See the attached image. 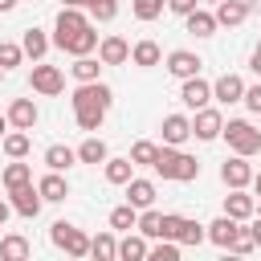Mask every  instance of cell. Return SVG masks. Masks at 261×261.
Returning a JSON list of instances; mask_svg holds the SVG:
<instances>
[{"instance_id": "83f0119b", "label": "cell", "mask_w": 261, "mask_h": 261, "mask_svg": "<svg viewBox=\"0 0 261 261\" xmlns=\"http://www.w3.org/2000/svg\"><path fill=\"white\" fill-rule=\"evenodd\" d=\"M135 228H139V232H143L147 241H159V237H163V212H159L155 204H151V208H143V212H139V224H135Z\"/></svg>"}, {"instance_id": "ab89813d", "label": "cell", "mask_w": 261, "mask_h": 261, "mask_svg": "<svg viewBox=\"0 0 261 261\" xmlns=\"http://www.w3.org/2000/svg\"><path fill=\"white\" fill-rule=\"evenodd\" d=\"M130 8H135V20H155L167 8V0H135Z\"/></svg>"}, {"instance_id": "cb8c5ba5", "label": "cell", "mask_w": 261, "mask_h": 261, "mask_svg": "<svg viewBox=\"0 0 261 261\" xmlns=\"http://www.w3.org/2000/svg\"><path fill=\"white\" fill-rule=\"evenodd\" d=\"M29 253H33L29 237H20V232H8V237H0V257H4V261H24Z\"/></svg>"}, {"instance_id": "7dc6e473", "label": "cell", "mask_w": 261, "mask_h": 261, "mask_svg": "<svg viewBox=\"0 0 261 261\" xmlns=\"http://www.w3.org/2000/svg\"><path fill=\"white\" fill-rule=\"evenodd\" d=\"M16 8V0H0V12H12Z\"/></svg>"}, {"instance_id": "f907efd6", "label": "cell", "mask_w": 261, "mask_h": 261, "mask_svg": "<svg viewBox=\"0 0 261 261\" xmlns=\"http://www.w3.org/2000/svg\"><path fill=\"white\" fill-rule=\"evenodd\" d=\"M65 4H77V8H82V0H65Z\"/></svg>"}, {"instance_id": "4fadbf2b", "label": "cell", "mask_w": 261, "mask_h": 261, "mask_svg": "<svg viewBox=\"0 0 261 261\" xmlns=\"http://www.w3.org/2000/svg\"><path fill=\"white\" fill-rule=\"evenodd\" d=\"M126 57H130V45H126V37L110 33V37H102V41H98V61H102V65H122Z\"/></svg>"}, {"instance_id": "681fc988", "label": "cell", "mask_w": 261, "mask_h": 261, "mask_svg": "<svg viewBox=\"0 0 261 261\" xmlns=\"http://www.w3.org/2000/svg\"><path fill=\"white\" fill-rule=\"evenodd\" d=\"M253 192L261 196V171H253Z\"/></svg>"}, {"instance_id": "7402d4cb", "label": "cell", "mask_w": 261, "mask_h": 261, "mask_svg": "<svg viewBox=\"0 0 261 261\" xmlns=\"http://www.w3.org/2000/svg\"><path fill=\"white\" fill-rule=\"evenodd\" d=\"M73 163H77V151H73V147H65V143H49V147H45V167L65 171V167H73Z\"/></svg>"}, {"instance_id": "f546056e", "label": "cell", "mask_w": 261, "mask_h": 261, "mask_svg": "<svg viewBox=\"0 0 261 261\" xmlns=\"http://www.w3.org/2000/svg\"><path fill=\"white\" fill-rule=\"evenodd\" d=\"M147 253H151V245H147V237H143V232H139V237H135V232H126V237L118 241V257H122V261H143Z\"/></svg>"}, {"instance_id": "4dcf8cb0", "label": "cell", "mask_w": 261, "mask_h": 261, "mask_svg": "<svg viewBox=\"0 0 261 261\" xmlns=\"http://www.w3.org/2000/svg\"><path fill=\"white\" fill-rule=\"evenodd\" d=\"M0 147H4V155H8V159H24L33 143H29V135H24L20 126H16V130H8V135L0 139Z\"/></svg>"}, {"instance_id": "7bdbcfd3", "label": "cell", "mask_w": 261, "mask_h": 261, "mask_svg": "<svg viewBox=\"0 0 261 261\" xmlns=\"http://www.w3.org/2000/svg\"><path fill=\"white\" fill-rule=\"evenodd\" d=\"M167 8H171L175 16H188L192 8H200V0H167Z\"/></svg>"}, {"instance_id": "5bb4252c", "label": "cell", "mask_w": 261, "mask_h": 261, "mask_svg": "<svg viewBox=\"0 0 261 261\" xmlns=\"http://www.w3.org/2000/svg\"><path fill=\"white\" fill-rule=\"evenodd\" d=\"M37 118H41V110H37V102H33V98H12V102H8V122H12V126L33 130V126H37Z\"/></svg>"}, {"instance_id": "836d02e7", "label": "cell", "mask_w": 261, "mask_h": 261, "mask_svg": "<svg viewBox=\"0 0 261 261\" xmlns=\"http://www.w3.org/2000/svg\"><path fill=\"white\" fill-rule=\"evenodd\" d=\"M69 73L77 77V82H98V73H102V65L90 57V53H82V57H73V65H69Z\"/></svg>"}, {"instance_id": "d590c367", "label": "cell", "mask_w": 261, "mask_h": 261, "mask_svg": "<svg viewBox=\"0 0 261 261\" xmlns=\"http://www.w3.org/2000/svg\"><path fill=\"white\" fill-rule=\"evenodd\" d=\"M82 8L90 12V20H114L118 0H82Z\"/></svg>"}, {"instance_id": "f6af8a7d", "label": "cell", "mask_w": 261, "mask_h": 261, "mask_svg": "<svg viewBox=\"0 0 261 261\" xmlns=\"http://www.w3.org/2000/svg\"><path fill=\"white\" fill-rule=\"evenodd\" d=\"M249 228H253V241L261 245V216H253V224H249Z\"/></svg>"}, {"instance_id": "7a4b0ae2", "label": "cell", "mask_w": 261, "mask_h": 261, "mask_svg": "<svg viewBox=\"0 0 261 261\" xmlns=\"http://www.w3.org/2000/svg\"><path fill=\"white\" fill-rule=\"evenodd\" d=\"M155 175H163V179H175V184H188V179H196L200 175V159L196 155H188V151H179V147H159V155H155Z\"/></svg>"}, {"instance_id": "8d00e7d4", "label": "cell", "mask_w": 261, "mask_h": 261, "mask_svg": "<svg viewBox=\"0 0 261 261\" xmlns=\"http://www.w3.org/2000/svg\"><path fill=\"white\" fill-rule=\"evenodd\" d=\"M155 155H159V143H151V139H139V143L130 147V163L151 167V163H155Z\"/></svg>"}, {"instance_id": "ffe728a7", "label": "cell", "mask_w": 261, "mask_h": 261, "mask_svg": "<svg viewBox=\"0 0 261 261\" xmlns=\"http://www.w3.org/2000/svg\"><path fill=\"white\" fill-rule=\"evenodd\" d=\"M249 8V0H216V24H245Z\"/></svg>"}, {"instance_id": "e575fe53", "label": "cell", "mask_w": 261, "mask_h": 261, "mask_svg": "<svg viewBox=\"0 0 261 261\" xmlns=\"http://www.w3.org/2000/svg\"><path fill=\"white\" fill-rule=\"evenodd\" d=\"M20 184H33V167L20 163V159H12L4 167V188H20Z\"/></svg>"}, {"instance_id": "1f68e13d", "label": "cell", "mask_w": 261, "mask_h": 261, "mask_svg": "<svg viewBox=\"0 0 261 261\" xmlns=\"http://www.w3.org/2000/svg\"><path fill=\"white\" fill-rule=\"evenodd\" d=\"M139 224V208L135 204H118V208H110V228L114 232H130Z\"/></svg>"}, {"instance_id": "60d3db41", "label": "cell", "mask_w": 261, "mask_h": 261, "mask_svg": "<svg viewBox=\"0 0 261 261\" xmlns=\"http://www.w3.org/2000/svg\"><path fill=\"white\" fill-rule=\"evenodd\" d=\"M20 57H24V45H16V41H0V65H4V69L20 65Z\"/></svg>"}, {"instance_id": "5b68a950", "label": "cell", "mask_w": 261, "mask_h": 261, "mask_svg": "<svg viewBox=\"0 0 261 261\" xmlns=\"http://www.w3.org/2000/svg\"><path fill=\"white\" fill-rule=\"evenodd\" d=\"M86 24H94V20H90V12H82L77 4H65V8L57 12V20H53V45L61 49V45H65L73 33H82Z\"/></svg>"}, {"instance_id": "6da1fadb", "label": "cell", "mask_w": 261, "mask_h": 261, "mask_svg": "<svg viewBox=\"0 0 261 261\" xmlns=\"http://www.w3.org/2000/svg\"><path fill=\"white\" fill-rule=\"evenodd\" d=\"M110 98H114V90H110L102 77H98V82H77V90H73V98H69L77 126H82V130H98L102 118H106V110H110Z\"/></svg>"}, {"instance_id": "f1b7e54d", "label": "cell", "mask_w": 261, "mask_h": 261, "mask_svg": "<svg viewBox=\"0 0 261 261\" xmlns=\"http://www.w3.org/2000/svg\"><path fill=\"white\" fill-rule=\"evenodd\" d=\"M90 257H98V261H114V257H118V241H114V228H106V232L90 237Z\"/></svg>"}, {"instance_id": "db71d44e", "label": "cell", "mask_w": 261, "mask_h": 261, "mask_svg": "<svg viewBox=\"0 0 261 261\" xmlns=\"http://www.w3.org/2000/svg\"><path fill=\"white\" fill-rule=\"evenodd\" d=\"M212 4H216V0H212Z\"/></svg>"}, {"instance_id": "ba28073f", "label": "cell", "mask_w": 261, "mask_h": 261, "mask_svg": "<svg viewBox=\"0 0 261 261\" xmlns=\"http://www.w3.org/2000/svg\"><path fill=\"white\" fill-rule=\"evenodd\" d=\"M179 102H184L188 110L208 106V102H212V82H204L200 73H196V77H184V86H179Z\"/></svg>"}, {"instance_id": "ee69618b", "label": "cell", "mask_w": 261, "mask_h": 261, "mask_svg": "<svg viewBox=\"0 0 261 261\" xmlns=\"http://www.w3.org/2000/svg\"><path fill=\"white\" fill-rule=\"evenodd\" d=\"M249 69H253V73H261V45L253 49V57H249Z\"/></svg>"}, {"instance_id": "8fae6325", "label": "cell", "mask_w": 261, "mask_h": 261, "mask_svg": "<svg viewBox=\"0 0 261 261\" xmlns=\"http://www.w3.org/2000/svg\"><path fill=\"white\" fill-rule=\"evenodd\" d=\"M200 65H204V61H200V53H192V49H171V53H167V73L179 77V82H184V77H196Z\"/></svg>"}, {"instance_id": "74e56055", "label": "cell", "mask_w": 261, "mask_h": 261, "mask_svg": "<svg viewBox=\"0 0 261 261\" xmlns=\"http://www.w3.org/2000/svg\"><path fill=\"white\" fill-rule=\"evenodd\" d=\"M253 249H257V241H253V228H241V224H237V232H232V241H228V253L245 257V253H253Z\"/></svg>"}, {"instance_id": "e0dca14e", "label": "cell", "mask_w": 261, "mask_h": 261, "mask_svg": "<svg viewBox=\"0 0 261 261\" xmlns=\"http://www.w3.org/2000/svg\"><path fill=\"white\" fill-rule=\"evenodd\" d=\"M102 175H106V184H114V188H126V179L135 175V163H130V155L122 159V155H110L106 163H102Z\"/></svg>"}, {"instance_id": "4316f807", "label": "cell", "mask_w": 261, "mask_h": 261, "mask_svg": "<svg viewBox=\"0 0 261 261\" xmlns=\"http://www.w3.org/2000/svg\"><path fill=\"white\" fill-rule=\"evenodd\" d=\"M130 61L143 65V69H151V65L163 61V49H159L155 41H135V45H130Z\"/></svg>"}, {"instance_id": "9a60e30c", "label": "cell", "mask_w": 261, "mask_h": 261, "mask_svg": "<svg viewBox=\"0 0 261 261\" xmlns=\"http://www.w3.org/2000/svg\"><path fill=\"white\" fill-rule=\"evenodd\" d=\"M212 98L216 102H241L245 98V77L241 73H220L212 82Z\"/></svg>"}, {"instance_id": "c3c4849f", "label": "cell", "mask_w": 261, "mask_h": 261, "mask_svg": "<svg viewBox=\"0 0 261 261\" xmlns=\"http://www.w3.org/2000/svg\"><path fill=\"white\" fill-rule=\"evenodd\" d=\"M12 122H8V114H0V139H4V130H8Z\"/></svg>"}, {"instance_id": "44dd1931", "label": "cell", "mask_w": 261, "mask_h": 261, "mask_svg": "<svg viewBox=\"0 0 261 261\" xmlns=\"http://www.w3.org/2000/svg\"><path fill=\"white\" fill-rule=\"evenodd\" d=\"M61 49H65L69 57H82V53H94V49H98V33H94V24H86L82 33H73V37H69V41L61 45Z\"/></svg>"}, {"instance_id": "30bf717a", "label": "cell", "mask_w": 261, "mask_h": 261, "mask_svg": "<svg viewBox=\"0 0 261 261\" xmlns=\"http://www.w3.org/2000/svg\"><path fill=\"white\" fill-rule=\"evenodd\" d=\"M220 179H224L228 188H249V184H253L249 155H237V151H232V159H224V163H220Z\"/></svg>"}, {"instance_id": "603a6c76", "label": "cell", "mask_w": 261, "mask_h": 261, "mask_svg": "<svg viewBox=\"0 0 261 261\" xmlns=\"http://www.w3.org/2000/svg\"><path fill=\"white\" fill-rule=\"evenodd\" d=\"M237 224H241V220H232L228 212H220V216H216V220L208 224V241H212V245H220V249H228V241H232Z\"/></svg>"}, {"instance_id": "3957f363", "label": "cell", "mask_w": 261, "mask_h": 261, "mask_svg": "<svg viewBox=\"0 0 261 261\" xmlns=\"http://www.w3.org/2000/svg\"><path fill=\"white\" fill-rule=\"evenodd\" d=\"M220 139H224L237 155H257V151H261V130H257L249 118H228L224 130H220Z\"/></svg>"}, {"instance_id": "bcb514c9", "label": "cell", "mask_w": 261, "mask_h": 261, "mask_svg": "<svg viewBox=\"0 0 261 261\" xmlns=\"http://www.w3.org/2000/svg\"><path fill=\"white\" fill-rule=\"evenodd\" d=\"M8 212H12V204H4V200H0V228H4V220H8Z\"/></svg>"}, {"instance_id": "d6a6232c", "label": "cell", "mask_w": 261, "mask_h": 261, "mask_svg": "<svg viewBox=\"0 0 261 261\" xmlns=\"http://www.w3.org/2000/svg\"><path fill=\"white\" fill-rule=\"evenodd\" d=\"M106 159H110V151H106L102 139H86V143L77 147V163H94V167H98V163H106Z\"/></svg>"}, {"instance_id": "7c38bea8", "label": "cell", "mask_w": 261, "mask_h": 261, "mask_svg": "<svg viewBox=\"0 0 261 261\" xmlns=\"http://www.w3.org/2000/svg\"><path fill=\"white\" fill-rule=\"evenodd\" d=\"M224 212H228L232 220H253V212H257V196H249L245 188H228V196H224Z\"/></svg>"}, {"instance_id": "d6986e66", "label": "cell", "mask_w": 261, "mask_h": 261, "mask_svg": "<svg viewBox=\"0 0 261 261\" xmlns=\"http://www.w3.org/2000/svg\"><path fill=\"white\" fill-rule=\"evenodd\" d=\"M37 188H41V196H45V200H53V204L69 196V179H65L61 171H53V167H49V171L37 179Z\"/></svg>"}, {"instance_id": "2e32d148", "label": "cell", "mask_w": 261, "mask_h": 261, "mask_svg": "<svg viewBox=\"0 0 261 261\" xmlns=\"http://www.w3.org/2000/svg\"><path fill=\"white\" fill-rule=\"evenodd\" d=\"M192 139V118L188 114H167L163 118V143L167 147H179V143H188Z\"/></svg>"}, {"instance_id": "f5cc1de1", "label": "cell", "mask_w": 261, "mask_h": 261, "mask_svg": "<svg viewBox=\"0 0 261 261\" xmlns=\"http://www.w3.org/2000/svg\"><path fill=\"white\" fill-rule=\"evenodd\" d=\"M249 4H253V0H249Z\"/></svg>"}, {"instance_id": "ac0fdd59", "label": "cell", "mask_w": 261, "mask_h": 261, "mask_svg": "<svg viewBox=\"0 0 261 261\" xmlns=\"http://www.w3.org/2000/svg\"><path fill=\"white\" fill-rule=\"evenodd\" d=\"M126 204H135L139 212H143V208H151V204H155V184H151V179L130 175V179H126Z\"/></svg>"}, {"instance_id": "484cf974", "label": "cell", "mask_w": 261, "mask_h": 261, "mask_svg": "<svg viewBox=\"0 0 261 261\" xmlns=\"http://www.w3.org/2000/svg\"><path fill=\"white\" fill-rule=\"evenodd\" d=\"M20 45H24V57H33V61H41L45 53H49V37H45V29H24V37H20Z\"/></svg>"}, {"instance_id": "8992f818", "label": "cell", "mask_w": 261, "mask_h": 261, "mask_svg": "<svg viewBox=\"0 0 261 261\" xmlns=\"http://www.w3.org/2000/svg\"><path fill=\"white\" fill-rule=\"evenodd\" d=\"M29 86H33L37 94H49V98H53V94H61V90H65V73H61L57 65L37 61V65H33V73H29Z\"/></svg>"}, {"instance_id": "f35d334b", "label": "cell", "mask_w": 261, "mask_h": 261, "mask_svg": "<svg viewBox=\"0 0 261 261\" xmlns=\"http://www.w3.org/2000/svg\"><path fill=\"white\" fill-rule=\"evenodd\" d=\"M151 261H175L179 257V241H167V237H159V245H151V253H147Z\"/></svg>"}, {"instance_id": "816d5d0a", "label": "cell", "mask_w": 261, "mask_h": 261, "mask_svg": "<svg viewBox=\"0 0 261 261\" xmlns=\"http://www.w3.org/2000/svg\"><path fill=\"white\" fill-rule=\"evenodd\" d=\"M4 73H8V69H4V65H0V82H4Z\"/></svg>"}, {"instance_id": "d4e9b609", "label": "cell", "mask_w": 261, "mask_h": 261, "mask_svg": "<svg viewBox=\"0 0 261 261\" xmlns=\"http://www.w3.org/2000/svg\"><path fill=\"white\" fill-rule=\"evenodd\" d=\"M184 20H188V33H192V37H212V33H216V12L192 8V12L184 16Z\"/></svg>"}, {"instance_id": "277c9868", "label": "cell", "mask_w": 261, "mask_h": 261, "mask_svg": "<svg viewBox=\"0 0 261 261\" xmlns=\"http://www.w3.org/2000/svg\"><path fill=\"white\" fill-rule=\"evenodd\" d=\"M49 241H53L57 249H65L69 257H86V253H90V237H86L77 224H69V220H53Z\"/></svg>"}, {"instance_id": "9c48e42d", "label": "cell", "mask_w": 261, "mask_h": 261, "mask_svg": "<svg viewBox=\"0 0 261 261\" xmlns=\"http://www.w3.org/2000/svg\"><path fill=\"white\" fill-rule=\"evenodd\" d=\"M220 130H224L220 110L200 106V110H196V118H192V135H196V139H204V143H212V139H220Z\"/></svg>"}, {"instance_id": "52a82bcc", "label": "cell", "mask_w": 261, "mask_h": 261, "mask_svg": "<svg viewBox=\"0 0 261 261\" xmlns=\"http://www.w3.org/2000/svg\"><path fill=\"white\" fill-rule=\"evenodd\" d=\"M8 204H12V212H20V216H37L41 212V204H45V196H41V188H33V184H20V188H8Z\"/></svg>"}, {"instance_id": "b9f144b4", "label": "cell", "mask_w": 261, "mask_h": 261, "mask_svg": "<svg viewBox=\"0 0 261 261\" xmlns=\"http://www.w3.org/2000/svg\"><path fill=\"white\" fill-rule=\"evenodd\" d=\"M241 102H245L253 114H261V82H257V86H245V98H241Z\"/></svg>"}]
</instances>
